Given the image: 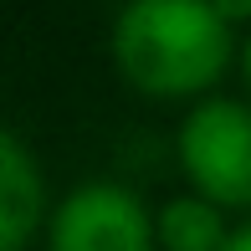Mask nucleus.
<instances>
[{
	"label": "nucleus",
	"mask_w": 251,
	"mask_h": 251,
	"mask_svg": "<svg viewBox=\"0 0 251 251\" xmlns=\"http://www.w3.org/2000/svg\"><path fill=\"white\" fill-rule=\"evenodd\" d=\"M221 251H251V226H241V231H231Z\"/></svg>",
	"instance_id": "obj_7"
},
{
	"label": "nucleus",
	"mask_w": 251,
	"mask_h": 251,
	"mask_svg": "<svg viewBox=\"0 0 251 251\" xmlns=\"http://www.w3.org/2000/svg\"><path fill=\"white\" fill-rule=\"evenodd\" d=\"M226 226L205 195H179L159 210V246L164 251H221L226 246Z\"/></svg>",
	"instance_id": "obj_5"
},
{
	"label": "nucleus",
	"mask_w": 251,
	"mask_h": 251,
	"mask_svg": "<svg viewBox=\"0 0 251 251\" xmlns=\"http://www.w3.org/2000/svg\"><path fill=\"white\" fill-rule=\"evenodd\" d=\"M41 205H47V190H41L36 159L16 133L0 128V251H21L36 236Z\"/></svg>",
	"instance_id": "obj_4"
},
{
	"label": "nucleus",
	"mask_w": 251,
	"mask_h": 251,
	"mask_svg": "<svg viewBox=\"0 0 251 251\" xmlns=\"http://www.w3.org/2000/svg\"><path fill=\"white\" fill-rule=\"evenodd\" d=\"M241 67H246V82H251V36H246V51H241Z\"/></svg>",
	"instance_id": "obj_8"
},
{
	"label": "nucleus",
	"mask_w": 251,
	"mask_h": 251,
	"mask_svg": "<svg viewBox=\"0 0 251 251\" xmlns=\"http://www.w3.org/2000/svg\"><path fill=\"white\" fill-rule=\"evenodd\" d=\"M215 10H221V21L231 26V21H241V16H251V0H210Z\"/></svg>",
	"instance_id": "obj_6"
},
{
	"label": "nucleus",
	"mask_w": 251,
	"mask_h": 251,
	"mask_svg": "<svg viewBox=\"0 0 251 251\" xmlns=\"http://www.w3.org/2000/svg\"><path fill=\"white\" fill-rule=\"evenodd\" d=\"M113 56L144 93H200L231 62V26L210 0H128L113 21Z\"/></svg>",
	"instance_id": "obj_1"
},
{
	"label": "nucleus",
	"mask_w": 251,
	"mask_h": 251,
	"mask_svg": "<svg viewBox=\"0 0 251 251\" xmlns=\"http://www.w3.org/2000/svg\"><path fill=\"white\" fill-rule=\"evenodd\" d=\"M179 159L210 205H251V108L210 98L179 123Z\"/></svg>",
	"instance_id": "obj_2"
},
{
	"label": "nucleus",
	"mask_w": 251,
	"mask_h": 251,
	"mask_svg": "<svg viewBox=\"0 0 251 251\" xmlns=\"http://www.w3.org/2000/svg\"><path fill=\"white\" fill-rule=\"evenodd\" d=\"M51 251H154V221L133 190L93 179L56 205Z\"/></svg>",
	"instance_id": "obj_3"
}]
</instances>
